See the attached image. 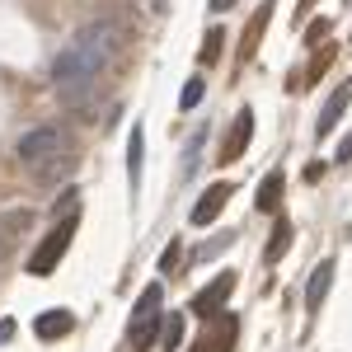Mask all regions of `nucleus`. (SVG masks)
<instances>
[{"mask_svg":"<svg viewBox=\"0 0 352 352\" xmlns=\"http://www.w3.org/2000/svg\"><path fill=\"white\" fill-rule=\"evenodd\" d=\"M122 47V28L118 19H99V24H85L52 61V80H56V94L66 109H80L85 99L94 94L99 76L113 66V56Z\"/></svg>","mask_w":352,"mask_h":352,"instance_id":"nucleus-1","label":"nucleus"},{"mask_svg":"<svg viewBox=\"0 0 352 352\" xmlns=\"http://www.w3.org/2000/svg\"><path fill=\"white\" fill-rule=\"evenodd\" d=\"M61 151H66L61 127H33V132H24V136H19V146H14L19 164L33 169V174H43L47 164H56V160H61Z\"/></svg>","mask_w":352,"mask_h":352,"instance_id":"nucleus-2","label":"nucleus"},{"mask_svg":"<svg viewBox=\"0 0 352 352\" xmlns=\"http://www.w3.org/2000/svg\"><path fill=\"white\" fill-rule=\"evenodd\" d=\"M160 329H164V315H160V282H151V287L141 292V300H136L132 324H127L132 352H146L155 338H160Z\"/></svg>","mask_w":352,"mask_h":352,"instance_id":"nucleus-3","label":"nucleus"},{"mask_svg":"<svg viewBox=\"0 0 352 352\" xmlns=\"http://www.w3.org/2000/svg\"><path fill=\"white\" fill-rule=\"evenodd\" d=\"M71 240H76V217H61L52 230H47V240L28 254V272H33V277H52L56 263H61V254L71 249Z\"/></svg>","mask_w":352,"mask_h":352,"instance_id":"nucleus-4","label":"nucleus"},{"mask_svg":"<svg viewBox=\"0 0 352 352\" xmlns=\"http://www.w3.org/2000/svg\"><path fill=\"white\" fill-rule=\"evenodd\" d=\"M230 192H235V184H226V179L212 184V188L197 197V207H192V226H212V221L221 217V207L230 202Z\"/></svg>","mask_w":352,"mask_h":352,"instance_id":"nucleus-5","label":"nucleus"},{"mask_svg":"<svg viewBox=\"0 0 352 352\" xmlns=\"http://www.w3.org/2000/svg\"><path fill=\"white\" fill-rule=\"evenodd\" d=\"M348 104H352V80H343L333 94H329V104H324V113H320V122H315V132H320V141H324L338 122H343V113H348Z\"/></svg>","mask_w":352,"mask_h":352,"instance_id":"nucleus-6","label":"nucleus"},{"mask_svg":"<svg viewBox=\"0 0 352 352\" xmlns=\"http://www.w3.org/2000/svg\"><path fill=\"white\" fill-rule=\"evenodd\" d=\"M28 226H33V212H28V207H14V212L0 217V254H5V258L14 254V244L24 240Z\"/></svg>","mask_w":352,"mask_h":352,"instance_id":"nucleus-7","label":"nucleus"},{"mask_svg":"<svg viewBox=\"0 0 352 352\" xmlns=\"http://www.w3.org/2000/svg\"><path fill=\"white\" fill-rule=\"evenodd\" d=\"M249 136H254V113L240 109V118H235V127H230V136H226V146H221V164H235L244 155V146H249Z\"/></svg>","mask_w":352,"mask_h":352,"instance_id":"nucleus-8","label":"nucleus"},{"mask_svg":"<svg viewBox=\"0 0 352 352\" xmlns=\"http://www.w3.org/2000/svg\"><path fill=\"white\" fill-rule=\"evenodd\" d=\"M230 287H235V277H230V272H221L212 287H202V292L192 296V315H217V310H221V300L230 296Z\"/></svg>","mask_w":352,"mask_h":352,"instance_id":"nucleus-9","label":"nucleus"},{"mask_svg":"<svg viewBox=\"0 0 352 352\" xmlns=\"http://www.w3.org/2000/svg\"><path fill=\"white\" fill-rule=\"evenodd\" d=\"M76 329V320H71V310H43L38 320H33V333L43 338V343H56V338H66Z\"/></svg>","mask_w":352,"mask_h":352,"instance_id":"nucleus-10","label":"nucleus"},{"mask_svg":"<svg viewBox=\"0 0 352 352\" xmlns=\"http://www.w3.org/2000/svg\"><path fill=\"white\" fill-rule=\"evenodd\" d=\"M329 287H333V258H324L320 268L310 272V282H305V310H320L329 296Z\"/></svg>","mask_w":352,"mask_h":352,"instance_id":"nucleus-11","label":"nucleus"},{"mask_svg":"<svg viewBox=\"0 0 352 352\" xmlns=\"http://www.w3.org/2000/svg\"><path fill=\"white\" fill-rule=\"evenodd\" d=\"M141 169H146V132L136 122L132 136H127V179H132V188H141Z\"/></svg>","mask_w":352,"mask_h":352,"instance_id":"nucleus-12","label":"nucleus"},{"mask_svg":"<svg viewBox=\"0 0 352 352\" xmlns=\"http://www.w3.org/2000/svg\"><path fill=\"white\" fill-rule=\"evenodd\" d=\"M277 202H282V174H268L263 188H258V197H254V207H258V212H277Z\"/></svg>","mask_w":352,"mask_h":352,"instance_id":"nucleus-13","label":"nucleus"},{"mask_svg":"<svg viewBox=\"0 0 352 352\" xmlns=\"http://www.w3.org/2000/svg\"><path fill=\"white\" fill-rule=\"evenodd\" d=\"M268 19H272V0H263V5H258V14H254V24H249V38H244V56L258 52V33L268 28Z\"/></svg>","mask_w":352,"mask_h":352,"instance_id":"nucleus-14","label":"nucleus"},{"mask_svg":"<svg viewBox=\"0 0 352 352\" xmlns=\"http://www.w3.org/2000/svg\"><path fill=\"white\" fill-rule=\"evenodd\" d=\"M202 94H207V80H202V76H192V80L184 85V94H179V109L192 113L197 104H202Z\"/></svg>","mask_w":352,"mask_h":352,"instance_id":"nucleus-15","label":"nucleus"},{"mask_svg":"<svg viewBox=\"0 0 352 352\" xmlns=\"http://www.w3.org/2000/svg\"><path fill=\"white\" fill-rule=\"evenodd\" d=\"M230 240H235V235H221V240L197 244V249H192V263H212V258H217L221 249H230Z\"/></svg>","mask_w":352,"mask_h":352,"instance_id":"nucleus-16","label":"nucleus"},{"mask_svg":"<svg viewBox=\"0 0 352 352\" xmlns=\"http://www.w3.org/2000/svg\"><path fill=\"white\" fill-rule=\"evenodd\" d=\"M160 338H164V348L174 352V348H179V343H184V320H179V315H174V320H164Z\"/></svg>","mask_w":352,"mask_h":352,"instance_id":"nucleus-17","label":"nucleus"},{"mask_svg":"<svg viewBox=\"0 0 352 352\" xmlns=\"http://www.w3.org/2000/svg\"><path fill=\"white\" fill-rule=\"evenodd\" d=\"M174 268H184V244L174 240L169 249H164V258H160V272H174Z\"/></svg>","mask_w":352,"mask_h":352,"instance_id":"nucleus-18","label":"nucleus"},{"mask_svg":"<svg viewBox=\"0 0 352 352\" xmlns=\"http://www.w3.org/2000/svg\"><path fill=\"white\" fill-rule=\"evenodd\" d=\"M221 38H226L221 28H212V33H207V43H202V61H217V56H221Z\"/></svg>","mask_w":352,"mask_h":352,"instance_id":"nucleus-19","label":"nucleus"},{"mask_svg":"<svg viewBox=\"0 0 352 352\" xmlns=\"http://www.w3.org/2000/svg\"><path fill=\"white\" fill-rule=\"evenodd\" d=\"M10 338H14V320H0V348H5Z\"/></svg>","mask_w":352,"mask_h":352,"instance_id":"nucleus-20","label":"nucleus"},{"mask_svg":"<svg viewBox=\"0 0 352 352\" xmlns=\"http://www.w3.org/2000/svg\"><path fill=\"white\" fill-rule=\"evenodd\" d=\"M320 38H329V19H320V24L310 28V43H320Z\"/></svg>","mask_w":352,"mask_h":352,"instance_id":"nucleus-21","label":"nucleus"},{"mask_svg":"<svg viewBox=\"0 0 352 352\" xmlns=\"http://www.w3.org/2000/svg\"><path fill=\"white\" fill-rule=\"evenodd\" d=\"M338 160H352V136L343 141V146H338Z\"/></svg>","mask_w":352,"mask_h":352,"instance_id":"nucleus-22","label":"nucleus"},{"mask_svg":"<svg viewBox=\"0 0 352 352\" xmlns=\"http://www.w3.org/2000/svg\"><path fill=\"white\" fill-rule=\"evenodd\" d=\"M230 5H235V0H212V10H230Z\"/></svg>","mask_w":352,"mask_h":352,"instance_id":"nucleus-23","label":"nucleus"}]
</instances>
